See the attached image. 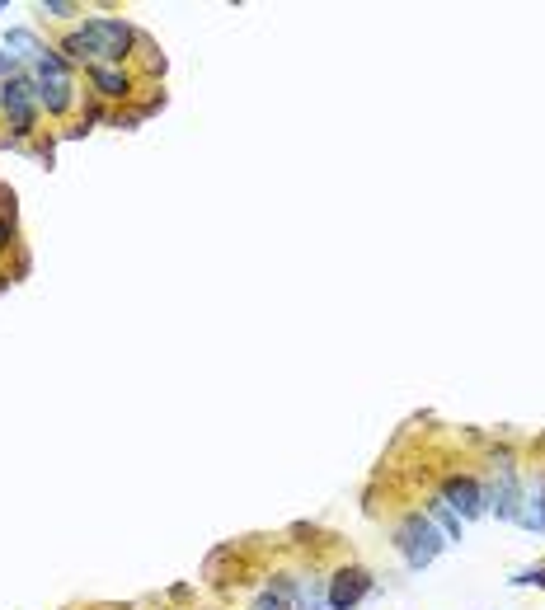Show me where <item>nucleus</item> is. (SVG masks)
I'll list each match as a JSON object with an SVG mask.
<instances>
[{
    "label": "nucleus",
    "instance_id": "1",
    "mask_svg": "<svg viewBox=\"0 0 545 610\" xmlns=\"http://www.w3.org/2000/svg\"><path fill=\"white\" fill-rule=\"evenodd\" d=\"M141 43V33L127 19H85L62 38V52L71 61H90V66H123L132 57V47Z\"/></svg>",
    "mask_w": 545,
    "mask_h": 610
},
{
    "label": "nucleus",
    "instance_id": "2",
    "mask_svg": "<svg viewBox=\"0 0 545 610\" xmlns=\"http://www.w3.org/2000/svg\"><path fill=\"white\" fill-rule=\"evenodd\" d=\"M24 71H29L43 113H52V118L71 113V104H76V76H71V66H66V57L57 47H47L43 57L33 61V66H24Z\"/></svg>",
    "mask_w": 545,
    "mask_h": 610
},
{
    "label": "nucleus",
    "instance_id": "3",
    "mask_svg": "<svg viewBox=\"0 0 545 610\" xmlns=\"http://www.w3.org/2000/svg\"><path fill=\"white\" fill-rule=\"evenodd\" d=\"M395 549L405 554V564L414 568V573H423V568L447 549V535L428 521V512H409V517H400V526H395Z\"/></svg>",
    "mask_w": 545,
    "mask_h": 610
},
{
    "label": "nucleus",
    "instance_id": "4",
    "mask_svg": "<svg viewBox=\"0 0 545 610\" xmlns=\"http://www.w3.org/2000/svg\"><path fill=\"white\" fill-rule=\"evenodd\" d=\"M0 108H5V122H10L15 137H29L33 127H38V113H43V108H38V94H33L29 71L0 80Z\"/></svg>",
    "mask_w": 545,
    "mask_h": 610
},
{
    "label": "nucleus",
    "instance_id": "5",
    "mask_svg": "<svg viewBox=\"0 0 545 610\" xmlns=\"http://www.w3.org/2000/svg\"><path fill=\"white\" fill-rule=\"evenodd\" d=\"M484 503H489V512H499L503 521L522 517V488H517V465H513L508 451L494 456V479H489V488H484Z\"/></svg>",
    "mask_w": 545,
    "mask_h": 610
},
{
    "label": "nucleus",
    "instance_id": "6",
    "mask_svg": "<svg viewBox=\"0 0 545 610\" xmlns=\"http://www.w3.org/2000/svg\"><path fill=\"white\" fill-rule=\"evenodd\" d=\"M372 587H376V578L367 568L348 564V568H339L334 578H325V601H329V610H353L372 596Z\"/></svg>",
    "mask_w": 545,
    "mask_h": 610
},
{
    "label": "nucleus",
    "instance_id": "7",
    "mask_svg": "<svg viewBox=\"0 0 545 610\" xmlns=\"http://www.w3.org/2000/svg\"><path fill=\"white\" fill-rule=\"evenodd\" d=\"M437 498L452 507L461 521H475V517L489 512V503H484V484L480 479H470V474H447L442 488H437Z\"/></svg>",
    "mask_w": 545,
    "mask_h": 610
},
{
    "label": "nucleus",
    "instance_id": "8",
    "mask_svg": "<svg viewBox=\"0 0 545 610\" xmlns=\"http://www.w3.org/2000/svg\"><path fill=\"white\" fill-rule=\"evenodd\" d=\"M90 85L99 90V99H127L137 90L132 71H123V66H90Z\"/></svg>",
    "mask_w": 545,
    "mask_h": 610
},
{
    "label": "nucleus",
    "instance_id": "9",
    "mask_svg": "<svg viewBox=\"0 0 545 610\" xmlns=\"http://www.w3.org/2000/svg\"><path fill=\"white\" fill-rule=\"evenodd\" d=\"M517 521H522L527 531H545V474H536L531 488L522 493V517Z\"/></svg>",
    "mask_w": 545,
    "mask_h": 610
},
{
    "label": "nucleus",
    "instance_id": "10",
    "mask_svg": "<svg viewBox=\"0 0 545 610\" xmlns=\"http://www.w3.org/2000/svg\"><path fill=\"white\" fill-rule=\"evenodd\" d=\"M292 592H296V578H273V587L254 596V610H292Z\"/></svg>",
    "mask_w": 545,
    "mask_h": 610
},
{
    "label": "nucleus",
    "instance_id": "11",
    "mask_svg": "<svg viewBox=\"0 0 545 610\" xmlns=\"http://www.w3.org/2000/svg\"><path fill=\"white\" fill-rule=\"evenodd\" d=\"M292 601H296V610H329V601H325V578H296Z\"/></svg>",
    "mask_w": 545,
    "mask_h": 610
},
{
    "label": "nucleus",
    "instance_id": "12",
    "mask_svg": "<svg viewBox=\"0 0 545 610\" xmlns=\"http://www.w3.org/2000/svg\"><path fill=\"white\" fill-rule=\"evenodd\" d=\"M428 521H433V526L447 535V540H461V535H466V521L456 517V512L442 503V498H433V503H428Z\"/></svg>",
    "mask_w": 545,
    "mask_h": 610
},
{
    "label": "nucleus",
    "instance_id": "13",
    "mask_svg": "<svg viewBox=\"0 0 545 610\" xmlns=\"http://www.w3.org/2000/svg\"><path fill=\"white\" fill-rule=\"evenodd\" d=\"M38 10H43L47 19H71V15H76V10H80V5H71V0H43Z\"/></svg>",
    "mask_w": 545,
    "mask_h": 610
},
{
    "label": "nucleus",
    "instance_id": "14",
    "mask_svg": "<svg viewBox=\"0 0 545 610\" xmlns=\"http://www.w3.org/2000/svg\"><path fill=\"white\" fill-rule=\"evenodd\" d=\"M513 587H545V568H527V573H517Z\"/></svg>",
    "mask_w": 545,
    "mask_h": 610
},
{
    "label": "nucleus",
    "instance_id": "15",
    "mask_svg": "<svg viewBox=\"0 0 545 610\" xmlns=\"http://www.w3.org/2000/svg\"><path fill=\"white\" fill-rule=\"evenodd\" d=\"M0 76L10 80V76H19V61L10 57V52H0Z\"/></svg>",
    "mask_w": 545,
    "mask_h": 610
},
{
    "label": "nucleus",
    "instance_id": "16",
    "mask_svg": "<svg viewBox=\"0 0 545 610\" xmlns=\"http://www.w3.org/2000/svg\"><path fill=\"white\" fill-rule=\"evenodd\" d=\"M10 240H15V221H10V216H0V249H5Z\"/></svg>",
    "mask_w": 545,
    "mask_h": 610
}]
</instances>
